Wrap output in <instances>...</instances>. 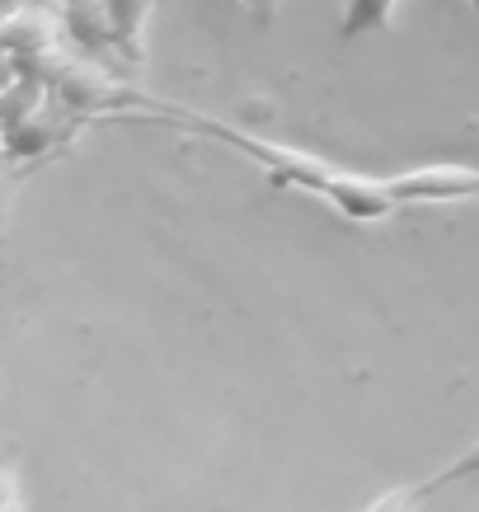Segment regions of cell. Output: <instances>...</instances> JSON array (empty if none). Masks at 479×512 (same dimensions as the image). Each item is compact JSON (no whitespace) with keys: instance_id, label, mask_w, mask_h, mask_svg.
<instances>
[{"instance_id":"11","label":"cell","mask_w":479,"mask_h":512,"mask_svg":"<svg viewBox=\"0 0 479 512\" xmlns=\"http://www.w3.org/2000/svg\"><path fill=\"white\" fill-rule=\"evenodd\" d=\"M470 5H475V15H479V0H470Z\"/></svg>"},{"instance_id":"6","label":"cell","mask_w":479,"mask_h":512,"mask_svg":"<svg viewBox=\"0 0 479 512\" xmlns=\"http://www.w3.org/2000/svg\"><path fill=\"white\" fill-rule=\"evenodd\" d=\"M62 29L71 33V43L80 52H104V47H118L113 38V19H109V5L104 0H66L62 5Z\"/></svg>"},{"instance_id":"8","label":"cell","mask_w":479,"mask_h":512,"mask_svg":"<svg viewBox=\"0 0 479 512\" xmlns=\"http://www.w3.org/2000/svg\"><path fill=\"white\" fill-rule=\"evenodd\" d=\"M400 0H343L339 10V38H362V33H386L395 24Z\"/></svg>"},{"instance_id":"10","label":"cell","mask_w":479,"mask_h":512,"mask_svg":"<svg viewBox=\"0 0 479 512\" xmlns=\"http://www.w3.org/2000/svg\"><path fill=\"white\" fill-rule=\"evenodd\" d=\"M240 5H249V15L259 24H273V15H278V0H240Z\"/></svg>"},{"instance_id":"5","label":"cell","mask_w":479,"mask_h":512,"mask_svg":"<svg viewBox=\"0 0 479 512\" xmlns=\"http://www.w3.org/2000/svg\"><path fill=\"white\" fill-rule=\"evenodd\" d=\"M76 118L80 113H71L62 104V99H52V104H43V109H33L24 123L5 127V156L15 160H43L47 151H57L71 132H76Z\"/></svg>"},{"instance_id":"2","label":"cell","mask_w":479,"mask_h":512,"mask_svg":"<svg viewBox=\"0 0 479 512\" xmlns=\"http://www.w3.org/2000/svg\"><path fill=\"white\" fill-rule=\"evenodd\" d=\"M400 202H465L479 198V165H414L386 174Z\"/></svg>"},{"instance_id":"7","label":"cell","mask_w":479,"mask_h":512,"mask_svg":"<svg viewBox=\"0 0 479 512\" xmlns=\"http://www.w3.org/2000/svg\"><path fill=\"white\" fill-rule=\"evenodd\" d=\"M104 5H109L118 52H123L127 62H141L146 57V24H151L155 0H104Z\"/></svg>"},{"instance_id":"4","label":"cell","mask_w":479,"mask_h":512,"mask_svg":"<svg viewBox=\"0 0 479 512\" xmlns=\"http://www.w3.org/2000/svg\"><path fill=\"white\" fill-rule=\"evenodd\" d=\"M118 80L94 62L90 52L85 57H66L57 80H52V99H62L71 113H104L118 104Z\"/></svg>"},{"instance_id":"1","label":"cell","mask_w":479,"mask_h":512,"mask_svg":"<svg viewBox=\"0 0 479 512\" xmlns=\"http://www.w3.org/2000/svg\"><path fill=\"white\" fill-rule=\"evenodd\" d=\"M141 104H146V99H141ZM146 109H160L165 118H179V123L193 127V132H207V137H217V141H231L235 151H245L254 165H263V174H268L278 188H296V193H315V198H325L329 179H334V170H339V165L310 156V151H301V146L268 141V137H259V132H245V127L217 123V118H202V113L174 109V104H146Z\"/></svg>"},{"instance_id":"9","label":"cell","mask_w":479,"mask_h":512,"mask_svg":"<svg viewBox=\"0 0 479 512\" xmlns=\"http://www.w3.org/2000/svg\"><path fill=\"white\" fill-rule=\"evenodd\" d=\"M423 489H428V484H423ZM423 489H409V484H404V489H386L381 498H371L367 512H414Z\"/></svg>"},{"instance_id":"3","label":"cell","mask_w":479,"mask_h":512,"mask_svg":"<svg viewBox=\"0 0 479 512\" xmlns=\"http://www.w3.org/2000/svg\"><path fill=\"white\" fill-rule=\"evenodd\" d=\"M325 202L329 207H339L348 221H362V226L395 217V212L404 207V202L395 198L390 179L357 174V170H334V179H329V188H325Z\"/></svg>"}]
</instances>
